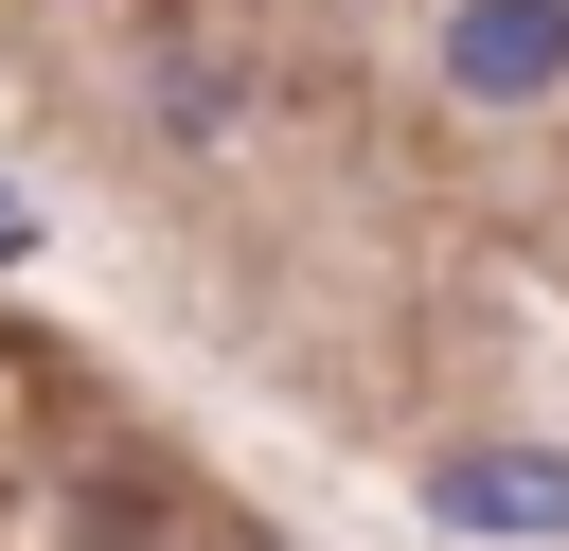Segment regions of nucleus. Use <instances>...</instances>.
Returning <instances> with one entry per match:
<instances>
[{
    "mask_svg": "<svg viewBox=\"0 0 569 551\" xmlns=\"http://www.w3.org/2000/svg\"><path fill=\"white\" fill-rule=\"evenodd\" d=\"M18 249H36V196H0V267H18Z\"/></svg>",
    "mask_w": 569,
    "mask_h": 551,
    "instance_id": "3",
    "label": "nucleus"
},
{
    "mask_svg": "<svg viewBox=\"0 0 569 551\" xmlns=\"http://www.w3.org/2000/svg\"><path fill=\"white\" fill-rule=\"evenodd\" d=\"M445 89L462 107H551L569 89V0H462L445 18Z\"/></svg>",
    "mask_w": 569,
    "mask_h": 551,
    "instance_id": "1",
    "label": "nucleus"
},
{
    "mask_svg": "<svg viewBox=\"0 0 569 551\" xmlns=\"http://www.w3.org/2000/svg\"><path fill=\"white\" fill-rule=\"evenodd\" d=\"M427 515L445 533H569V444H445Z\"/></svg>",
    "mask_w": 569,
    "mask_h": 551,
    "instance_id": "2",
    "label": "nucleus"
}]
</instances>
